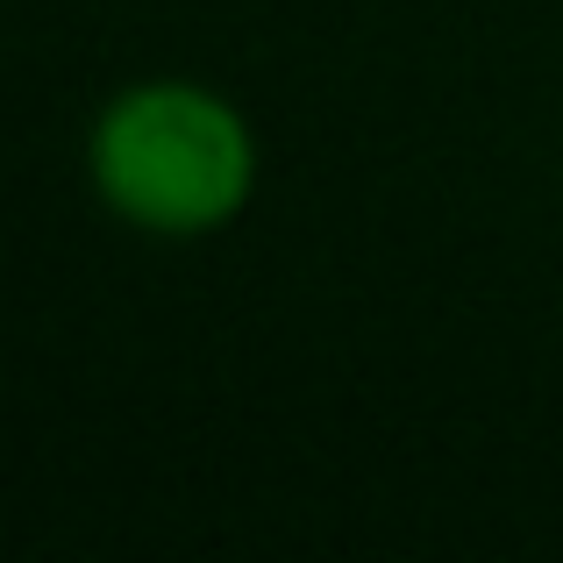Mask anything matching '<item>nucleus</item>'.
Listing matches in <instances>:
<instances>
[{
  "label": "nucleus",
  "mask_w": 563,
  "mask_h": 563,
  "mask_svg": "<svg viewBox=\"0 0 563 563\" xmlns=\"http://www.w3.org/2000/svg\"><path fill=\"white\" fill-rule=\"evenodd\" d=\"M257 129L207 79H136L100 100L86 129V186L151 243H200L257 200Z\"/></svg>",
  "instance_id": "nucleus-1"
}]
</instances>
